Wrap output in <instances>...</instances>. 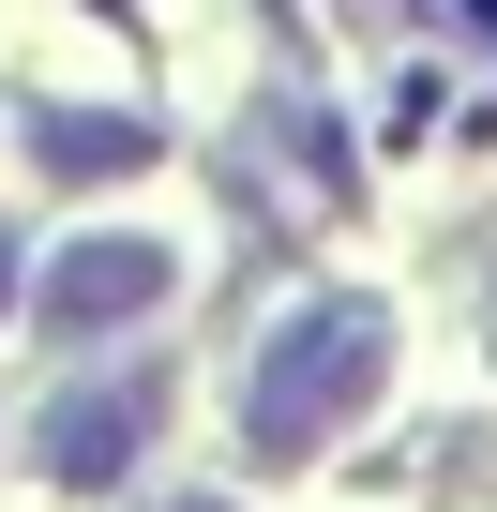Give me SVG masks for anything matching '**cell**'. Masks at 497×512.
<instances>
[{
  "instance_id": "cell-5",
  "label": "cell",
  "mask_w": 497,
  "mask_h": 512,
  "mask_svg": "<svg viewBox=\"0 0 497 512\" xmlns=\"http://www.w3.org/2000/svg\"><path fill=\"white\" fill-rule=\"evenodd\" d=\"M0 302H16V241H0Z\"/></svg>"
},
{
  "instance_id": "cell-4",
  "label": "cell",
  "mask_w": 497,
  "mask_h": 512,
  "mask_svg": "<svg viewBox=\"0 0 497 512\" xmlns=\"http://www.w3.org/2000/svg\"><path fill=\"white\" fill-rule=\"evenodd\" d=\"M31 151H46V166H136L151 136H136V121H76V106H31Z\"/></svg>"
},
{
  "instance_id": "cell-2",
  "label": "cell",
  "mask_w": 497,
  "mask_h": 512,
  "mask_svg": "<svg viewBox=\"0 0 497 512\" xmlns=\"http://www.w3.org/2000/svg\"><path fill=\"white\" fill-rule=\"evenodd\" d=\"M151 422H166V377H91V392H61V407H46V437H31V467L91 497V482H121V467L151 452Z\"/></svg>"
},
{
  "instance_id": "cell-6",
  "label": "cell",
  "mask_w": 497,
  "mask_h": 512,
  "mask_svg": "<svg viewBox=\"0 0 497 512\" xmlns=\"http://www.w3.org/2000/svg\"><path fill=\"white\" fill-rule=\"evenodd\" d=\"M181 512H226V497H181Z\"/></svg>"
},
{
  "instance_id": "cell-1",
  "label": "cell",
  "mask_w": 497,
  "mask_h": 512,
  "mask_svg": "<svg viewBox=\"0 0 497 512\" xmlns=\"http://www.w3.org/2000/svg\"><path fill=\"white\" fill-rule=\"evenodd\" d=\"M377 377H392V317H377V302H317V317H287V332H272L257 392H241V437H257L272 467H302V452H317Z\"/></svg>"
},
{
  "instance_id": "cell-3",
  "label": "cell",
  "mask_w": 497,
  "mask_h": 512,
  "mask_svg": "<svg viewBox=\"0 0 497 512\" xmlns=\"http://www.w3.org/2000/svg\"><path fill=\"white\" fill-rule=\"evenodd\" d=\"M166 287H181V256H166V241H76L61 272H46V332H61V347H91V332H136Z\"/></svg>"
}]
</instances>
